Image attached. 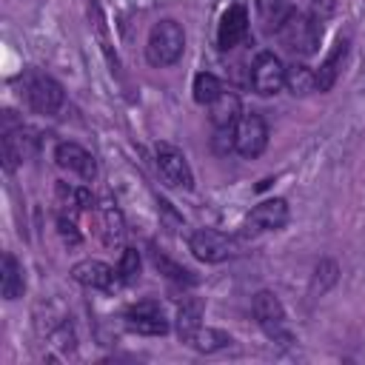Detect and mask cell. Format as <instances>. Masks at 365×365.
<instances>
[{
    "label": "cell",
    "instance_id": "cell-1",
    "mask_svg": "<svg viewBox=\"0 0 365 365\" xmlns=\"http://www.w3.org/2000/svg\"><path fill=\"white\" fill-rule=\"evenodd\" d=\"M182 48H185V34H182V26L177 20L165 17V20L151 26L148 40H145V60L151 66H157V68L174 66L182 57Z\"/></svg>",
    "mask_w": 365,
    "mask_h": 365
},
{
    "label": "cell",
    "instance_id": "cell-2",
    "mask_svg": "<svg viewBox=\"0 0 365 365\" xmlns=\"http://www.w3.org/2000/svg\"><path fill=\"white\" fill-rule=\"evenodd\" d=\"M319 34H322L319 23L311 20V17H305V14H299V11H288V14L279 20V26H277L279 43H282L291 54H302V57L317 51Z\"/></svg>",
    "mask_w": 365,
    "mask_h": 365
},
{
    "label": "cell",
    "instance_id": "cell-3",
    "mask_svg": "<svg viewBox=\"0 0 365 365\" xmlns=\"http://www.w3.org/2000/svg\"><path fill=\"white\" fill-rule=\"evenodd\" d=\"M20 86H23L26 103H29L37 114H54V111L63 106V97H66V94H63V86H60L54 77L37 71V68H29V71L20 77Z\"/></svg>",
    "mask_w": 365,
    "mask_h": 365
},
{
    "label": "cell",
    "instance_id": "cell-4",
    "mask_svg": "<svg viewBox=\"0 0 365 365\" xmlns=\"http://www.w3.org/2000/svg\"><path fill=\"white\" fill-rule=\"evenodd\" d=\"M251 311H254L257 325L265 331L268 339L282 342V345L291 342L288 317H285V308H282V302L277 299L274 291H257V294H254V302H251Z\"/></svg>",
    "mask_w": 365,
    "mask_h": 365
},
{
    "label": "cell",
    "instance_id": "cell-5",
    "mask_svg": "<svg viewBox=\"0 0 365 365\" xmlns=\"http://www.w3.org/2000/svg\"><path fill=\"white\" fill-rule=\"evenodd\" d=\"M268 145V125L257 111H248L240 117L237 128H234V151L245 160H254L265 151Z\"/></svg>",
    "mask_w": 365,
    "mask_h": 365
},
{
    "label": "cell",
    "instance_id": "cell-6",
    "mask_svg": "<svg viewBox=\"0 0 365 365\" xmlns=\"http://www.w3.org/2000/svg\"><path fill=\"white\" fill-rule=\"evenodd\" d=\"M251 86L262 97L277 94L285 86V66L274 51H259L257 54V60L251 66Z\"/></svg>",
    "mask_w": 365,
    "mask_h": 365
},
{
    "label": "cell",
    "instance_id": "cell-7",
    "mask_svg": "<svg viewBox=\"0 0 365 365\" xmlns=\"http://www.w3.org/2000/svg\"><path fill=\"white\" fill-rule=\"evenodd\" d=\"M157 168H160V174L168 185H177V188H191L194 185V174L188 168L185 154L180 148L168 145V143H157Z\"/></svg>",
    "mask_w": 365,
    "mask_h": 365
},
{
    "label": "cell",
    "instance_id": "cell-8",
    "mask_svg": "<svg viewBox=\"0 0 365 365\" xmlns=\"http://www.w3.org/2000/svg\"><path fill=\"white\" fill-rule=\"evenodd\" d=\"M125 328L145 334V336H163V334H168V319L157 302L145 299L125 311Z\"/></svg>",
    "mask_w": 365,
    "mask_h": 365
},
{
    "label": "cell",
    "instance_id": "cell-9",
    "mask_svg": "<svg viewBox=\"0 0 365 365\" xmlns=\"http://www.w3.org/2000/svg\"><path fill=\"white\" fill-rule=\"evenodd\" d=\"M285 222H288V202L282 197H274V200L254 205L251 214L245 217L242 228H245V234H259V231H277Z\"/></svg>",
    "mask_w": 365,
    "mask_h": 365
},
{
    "label": "cell",
    "instance_id": "cell-10",
    "mask_svg": "<svg viewBox=\"0 0 365 365\" xmlns=\"http://www.w3.org/2000/svg\"><path fill=\"white\" fill-rule=\"evenodd\" d=\"M188 248H191V254H194L197 259H202V262H222V259H228V257L234 254V242H231L225 234L214 231V228H200V231H194L191 240H188Z\"/></svg>",
    "mask_w": 365,
    "mask_h": 365
},
{
    "label": "cell",
    "instance_id": "cell-11",
    "mask_svg": "<svg viewBox=\"0 0 365 365\" xmlns=\"http://www.w3.org/2000/svg\"><path fill=\"white\" fill-rule=\"evenodd\" d=\"M248 37V11L242 3H231L222 17H220V29H217V43L222 51L240 46Z\"/></svg>",
    "mask_w": 365,
    "mask_h": 365
},
{
    "label": "cell",
    "instance_id": "cell-12",
    "mask_svg": "<svg viewBox=\"0 0 365 365\" xmlns=\"http://www.w3.org/2000/svg\"><path fill=\"white\" fill-rule=\"evenodd\" d=\"M54 160H57L60 168H68V171L80 174V177L88 180V182L97 177V163H94V157H91L83 145H77V143H57Z\"/></svg>",
    "mask_w": 365,
    "mask_h": 365
},
{
    "label": "cell",
    "instance_id": "cell-13",
    "mask_svg": "<svg viewBox=\"0 0 365 365\" xmlns=\"http://www.w3.org/2000/svg\"><path fill=\"white\" fill-rule=\"evenodd\" d=\"M114 277H117V271H114L111 265L100 262V259H83V262H77V265L71 268V279H74V282H80V285H86V288H97V291L111 288Z\"/></svg>",
    "mask_w": 365,
    "mask_h": 365
},
{
    "label": "cell",
    "instance_id": "cell-14",
    "mask_svg": "<svg viewBox=\"0 0 365 365\" xmlns=\"http://www.w3.org/2000/svg\"><path fill=\"white\" fill-rule=\"evenodd\" d=\"M208 108H211V125L214 128H237V123L242 117L240 97L231 94V91H222Z\"/></svg>",
    "mask_w": 365,
    "mask_h": 365
},
{
    "label": "cell",
    "instance_id": "cell-15",
    "mask_svg": "<svg viewBox=\"0 0 365 365\" xmlns=\"http://www.w3.org/2000/svg\"><path fill=\"white\" fill-rule=\"evenodd\" d=\"M345 54H348V40H336V46L331 48V54L325 57V63L314 71V77H317V88L319 91H331L334 88V83H336V77H339V68H342V60H345Z\"/></svg>",
    "mask_w": 365,
    "mask_h": 365
},
{
    "label": "cell",
    "instance_id": "cell-16",
    "mask_svg": "<svg viewBox=\"0 0 365 365\" xmlns=\"http://www.w3.org/2000/svg\"><path fill=\"white\" fill-rule=\"evenodd\" d=\"M31 151V137L29 131L23 128H14V131H6L3 134V165L6 171H14Z\"/></svg>",
    "mask_w": 365,
    "mask_h": 365
},
{
    "label": "cell",
    "instance_id": "cell-17",
    "mask_svg": "<svg viewBox=\"0 0 365 365\" xmlns=\"http://www.w3.org/2000/svg\"><path fill=\"white\" fill-rule=\"evenodd\" d=\"M200 319H202V302H200L197 297L182 299L180 308H177V334H180L182 342H188V339L202 328Z\"/></svg>",
    "mask_w": 365,
    "mask_h": 365
},
{
    "label": "cell",
    "instance_id": "cell-18",
    "mask_svg": "<svg viewBox=\"0 0 365 365\" xmlns=\"http://www.w3.org/2000/svg\"><path fill=\"white\" fill-rule=\"evenodd\" d=\"M97 214H100V234H103V242H106V245H120V242H123V234H125L123 214H120L111 202L97 205Z\"/></svg>",
    "mask_w": 365,
    "mask_h": 365
},
{
    "label": "cell",
    "instance_id": "cell-19",
    "mask_svg": "<svg viewBox=\"0 0 365 365\" xmlns=\"http://www.w3.org/2000/svg\"><path fill=\"white\" fill-rule=\"evenodd\" d=\"M23 288H26V282H23V268H20V262H17L11 254H3L0 294H3L6 299H17V297H23Z\"/></svg>",
    "mask_w": 365,
    "mask_h": 365
},
{
    "label": "cell",
    "instance_id": "cell-20",
    "mask_svg": "<svg viewBox=\"0 0 365 365\" xmlns=\"http://www.w3.org/2000/svg\"><path fill=\"white\" fill-rule=\"evenodd\" d=\"M285 86H288L291 94H299L302 97V94H311L317 88V77H314V71L308 66L294 63L291 68H285Z\"/></svg>",
    "mask_w": 365,
    "mask_h": 365
},
{
    "label": "cell",
    "instance_id": "cell-21",
    "mask_svg": "<svg viewBox=\"0 0 365 365\" xmlns=\"http://www.w3.org/2000/svg\"><path fill=\"white\" fill-rule=\"evenodd\" d=\"M185 345H191L194 351H202V354H211V351H220L225 345H231V336L220 328H200Z\"/></svg>",
    "mask_w": 365,
    "mask_h": 365
},
{
    "label": "cell",
    "instance_id": "cell-22",
    "mask_svg": "<svg viewBox=\"0 0 365 365\" xmlns=\"http://www.w3.org/2000/svg\"><path fill=\"white\" fill-rule=\"evenodd\" d=\"M194 100L200 103V106H211L225 88H222V83H220V77H214L211 71H200L197 77H194Z\"/></svg>",
    "mask_w": 365,
    "mask_h": 365
},
{
    "label": "cell",
    "instance_id": "cell-23",
    "mask_svg": "<svg viewBox=\"0 0 365 365\" xmlns=\"http://www.w3.org/2000/svg\"><path fill=\"white\" fill-rule=\"evenodd\" d=\"M154 265L160 268V274H165V277L174 279V282H185V285H194V282H197V277H194L188 268L171 262V259H168L165 254H160V251H154Z\"/></svg>",
    "mask_w": 365,
    "mask_h": 365
},
{
    "label": "cell",
    "instance_id": "cell-24",
    "mask_svg": "<svg viewBox=\"0 0 365 365\" xmlns=\"http://www.w3.org/2000/svg\"><path fill=\"white\" fill-rule=\"evenodd\" d=\"M57 197H60V200H66V202H68V205H74V208H83V211L97 208V205H94V197L88 194V188H74V185L57 182Z\"/></svg>",
    "mask_w": 365,
    "mask_h": 365
},
{
    "label": "cell",
    "instance_id": "cell-25",
    "mask_svg": "<svg viewBox=\"0 0 365 365\" xmlns=\"http://www.w3.org/2000/svg\"><path fill=\"white\" fill-rule=\"evenodd\" d=\"M140 274V254L134 248H125L123 257H120V265H117V279L123 282H134Z\"/></svg>",
    "mask_w": 365,
    "mask_h": 365
},
{
    "label": "cell",
    "instance_id": "cell-26",
    "mask_svg": "<svg viewBox=\"0 0 365 365\" xmlns=\"http://www.w3.org/2000/svg\"><path fill=\"white\" fill-rule=\"evenodd\" d=\"M57 228H60V237H63L66 242H71V245H77V242H80V234H77V228H74V222H71V220L60 217V220H57Z\"/></svg>",
    "mask_w": 365,
    "mask_h": 365
},
{
    "label": "cell",
    "instance_id": "cell-27",
    "mask_svg": "<svg viewBox=\"0 0 365 365\" xmlns=\"http://www.w3.org/2000/svg\"><path fill=\"white\" fill-rule=\"evenodd\" d=\"M279 6H282V0H257V9H259V14H262L265 20H268L271 14H277Z\"/></svg>",
    "mask_w": 365,
    "mask_h": 365
}]
</instances>
